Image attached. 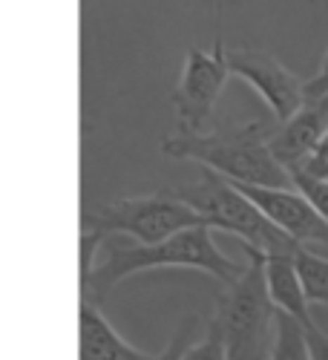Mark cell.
I'll list each match as a JSON object with an SVG mask.
<instances>
[{"mask_svg":"<svg viewBox=\"0 0 328 360\" xmlns=\"http://www.w3.org/2000/svg\"><path fill=\"white\" fill-rule=\"evenodd\" d=\"M325 136H328V96L306 98V104L274 130L271 153L288 173H294L325 144Z\"/></svg>","mask_w":328,"mask_h":360,"instance_id":"cell-9","label":"cell"},{"mask_svg":"<svg viewBox=\"0 0 328 360\" xmlns=\"http://www.w3.org/2000/svg\"><path fill=\"white\" fill-rule=\"evenodd\" d=\"M325 52H328V49H325Z\"/></svg>","mask_w":328,"mask_h":360,"instance_id":"cell-22","label":"cell"},{"mask_svg":"<svg viewBox=\"0 0 328 360\" xmlns=\"http://www.w3.org/2000/svg\"><path fill=\"white\" fill-rule=\"evenodd\" d=\"M325 147H328V136H325Z\"/></svg>","mask_w":328,"mask_h":360,"instance_id":"cell-21","label":"cell"},{"mask_svg":"<svg viewBox=\"0 0 328 360\" xmlns=\"http://www.w3.org/2000/svg\"><path fill=\"white\" fill-rule=\"evenodd\" d=\"M214 228H188L182 233H176L164 243L156 245H112L104 257V262L96 268L93 283L84 291V300H93V303H104L107 294L133 274L147 271V268H199V271L216 277L225 285H233L245 274L248 265L233 262L230 257H225L214 236Z\"/></svg>","mask_w":328,"mask_h":360,"instance_id":"cell-2","label":"cell"},{"mask_svg":"<svg viewBox=\"0 0 328 360\" xmlns=\"http://www.w3.org/2000/svg\"><path fill=\"white\" fill-rule=\"evenodd\" d=\"M228 70L230 75H240L256 89L259 98L277 118V124L288 122L306 104V81H300V75H294L271 52L248 46L228 49Z\"/></svg>","mask_w":328,"mask_h":360,"instance_id":"cell-7","label":"cell"},{"mask_svg":"<svg viewBox=\"0 0 328 360\" xmlns=\"http://www.w3.org/2000/svg\"><path fill=\"white\" fill-rule=\"evenodd\" d=\"M240 185V182H236ZM240 191L296 243H328V222L296 188H259L240 185Z\"/></svg>","mask_w":328,"mask_h":360,"instance_id":"cell-8","label":"cell"},{"mask_svg":"<svg viewBox=\"0 0 328 360\" xmlns=\"http://www.w3.org/2000/svg\"><path fill=\"white\" fill-rule=\"evenodd\" d=\"M230 70H228V46L222 35H216L214 49L190 46L185 55L182 78H178L170 104L176 110L178 133H204V124L211 122L214 107L225 89Z\"/></svg>","mask_w":328,"mask_h":360,"instance_id":"cell-6","label":"cell"},{"mask_svg":"<svg viewBox=\"0 0 328 360\" xmlns=\"http://www.w3.org/2000/svg\"><path fill=\"white\" fill-rule=\"evenodd\" d=\"M265 283H268V294L277 303L280 311L296 317L303 326H314V317L308 311V297H306V285L303 277L296 271V259L294 254H274L265 259Z\"/></svg>","mask_w":328,"mask_h":360,"instance_id":"cell-11","label":"cell"},{"mask_svg":"<svg viewBox=\"0 0 328 360\" xmlns=\"http://www.w3.org/2000/svg\"><path fill=\"white\" fill-rule=\"evenodd\" d=\"M291 182H294L296 191H300L314 205V211L328 222V179H317V176H311L306 170H294Z\"/></svg>","mask_w":328,"mask_h":360,"instance_id":"cell-15","label":"cell"},{"mask_svg":"<svg viewBox=\"0 0 328 360\" xmlns=\"http://www.w3.org/2000/svg\"><path fill=\"white\" fill-rule=\"evenodd\" d=\"M104 239L107 236L98 231H81V294L89 288V283H93V274H96L93 259H96Z\"/></svg>","mask_w":328,"mask_h":360,"instance_id":"cell-16","label":"cell"},{"mask_svg":"<svg viewBox=\"0 0 328 360\" xmlns=\"http://www.w3.org/2000/svg\"><path fill=\"white\" fill-rule=\"evenodd\" d=\"M173 196H178L182 202H188L193 211H199L207 228H219V231L240 236L242 245L256 248L268 257L296 254L303 245L268 219L240 191V185L211 167H204L199 182L185 185V188H173Z\"/></svg>","mask_w":328,"mask_h":360,"instance_id":"cell-4","label":"cell"},{"mask_svg":"<svg viewBox=\"0 0 328 360\" xmlns=\"http://www.w3.org/2000/svg\"><path fill=\"white\" fill-rule=\"evenodd\" d=\"M306 340H308L311 360H328V332H322L317 323L306 326Z\"/></svg>","mask_w":328,"mask_h":360,"instance_id":"cell-18","label":"cell"},{"mask_svg":"<svg viewBox=\"0 0 328 360\" xmlns=\"http://www.w3.org/2000/svg\"><path fill=\"white\" fill-rule=\"evenodd\" d=\"M274 127L265 122H248L216 133H173L162 141L167 159H190L211 167L230 182L259 188H294L291 173L271 153Z\"/></svg>","mask_w":328,"mask_h":360,"instance_id":"cell-1","label":"cell"},{"mask_svg":"<svg viewBox=\"0 0 328 360\" xmlns=\"http://www.w3.org/2000/svg\"><path fill=\"white\" fill-rule=\"evenodd\" d=\"M185 360H228V343H225V332L216 314L207 323V335L188 349Z\"/></svg>","mask_w":328,"mask_h":360,"instance_id":"cell-14","label":"cell"},{"mask_svg":"<svg viewBox=\"0 0 328 360\" xmlns=\"http://www.w3.org/2000/svg\"><path fill=\"white\" fill-rule=\"evenodd\" d=\"M271 360H311L306 326L285 311L277 314V338H274Z\"/></svg>","mask_w":328,"mask_h":360,"instance_id":"cell-12","label":"cell"},{"mask_svg":"<svg viewBox=\"0 0 328 360\" xmlns=\"http://www.w3.org/2000/svg\"><path fill=\"white\" fill-rule=\"evenodd\" d=\"M248 268L233 285L216 297V317L222 323L228 360H271L277 338V303L268 294L265 259L268 254L248 248Z\"/></svg>","mask_w":328,"mask_h":360,"instance_id":"cell-3","label":"cell"},{"mask_svg":"<svg viewBox=\"0 0 328 360\" xmlns=\"http://www.w3.org/2000/svg\"><path fill=\"white\" fill-rule=\"evenodd\" d=\"M81 225L84 231H98L104 236L127 233L141 245H156L188 228L204 225V219L188 202L173 196V191H162L150 196H124L98 205L93 211H84Z\"/></svg>","mask_w":328,"mask_h":360,"instance_id":"cell-5","label":"cell"},{"mask_svg":"<svg viewBox=\"0 0 328 360\" xmlns=\"http://www.w3.org/2000/svg\"><path fill=\"white\" fill-rule=\"evenodd\" d=\"M328 96V52L322 55V64L311 81H306V98H322Z\"/></svg>","mask_w":328,"mask_h":360,"instance_id":"cell-19","label":"cell"},{"mask_svg":"<svg viewBox=\"0 0 328 360\" xmlns=\"http://www.w3.org/2000/svg\"><path fill=\"white\" fill-rule=\"evenodd\" d=\"M214 4H216V9H219V6H222V0H214Z\"/></svg>","mask_w":328,"mask_h":360,"instance_id":"cell-20","label":"cell"},{"mask_svg":"<svg viewBox=\"0 0 328 360\" xmlns=\"http://www.w3.org/2000/svg\"><path fill=\"white\" fill-rule=\"evenodd\" d=\"M193 328H196V317L190 314V317H185L182 323H178V328H176V335L170 338L167 349H164L162 354H156V360H185V354H188V349H190Z\"/></svg>","mask_w":328,"mask_h":360,"instance_id":"cell-17","label":"cell"},{"mask_svg":"<svg viewBox=\"0 0 328 360\" xmlns=\"http://www.w3.org/2000/svg\"><path fill=\"white\" fill-rule=\"evenodd\" d=\"M294 259H296V271H300V277H303L308 303L328 306V259L303 248V245L294 254Z\"/></svg>","mask_w":328,"mask_h":360,"instance_id":"cell-13","label":"cell"},{"mask_svg":"<svg viewBox=\"0 0 328 360\" xmlns=\"http://www.w3.org/2000/svg\"><path fill=\"white\" fill-rule=\"evenodd\" d=\"M81 360H156V357L130 346L101 314L98 303L81 300Z\"/></svg>","mask_w":328,"mask_h":360,"instance_id":"cell-10","label":"cell"}]
</instances>
